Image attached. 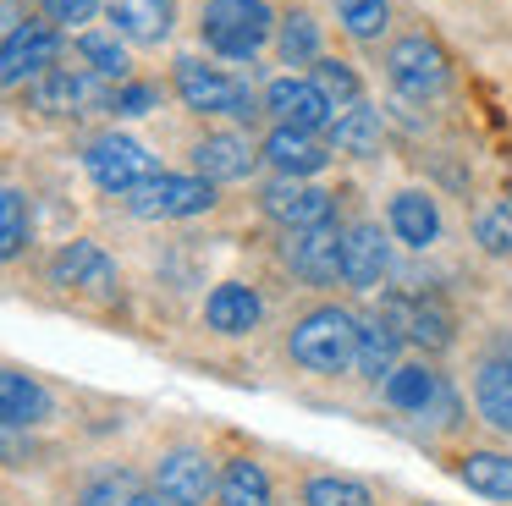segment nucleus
Here are the masks:
<instances>
[{
    "mask_svg": "<svg viewBox=\"0 0 512 506\" xmlns=\"http://www.w3.org/2000/svg\"><path fill=\"white\" fill-rule=\"evenodd\" d=\"M358 336H364V325H358L347 308L325 303V308H314V314L298 319V330H292V358H298L303 369L336 374V369H347V363H358Z\"/></svg>",
    "mask_w": 512,
    "mask_h": 506,
    "instance_id": "obj_1",
    "label": "nucleus"
},
{
    "mask_svg": "<svg viewBox=\"0 0 512 506\" xmlns=\"http://www.w3.org/2000/svg\"><path fill=\"white\" fill-rule=\"evenodd\" d=\"M34 105L50 116H100L116 110L111 77H100L94 66H50L45 77H34Z\"/></svg>",
    "mask_w": 512,
    "mask_h": 506,
    "instance_id": "obj_2",
    "label": "nucleus"
},
{
    "mask_svg": "<svg viewBox=\"0 0 512 506\" xmlns=\"http://www.w3.org/2000/svg\"><path fill=\"white\" fill-rule=\"evenodd\" d=\"M270 39V6L265 0H210L204 6V44L232 61H248Z\"/></svg>",
    "mask_w": 512,
    "mask_h": 506,
    "instance_id": "obj_3",
    "label": "nucleus"
},
{
    "mask_svg": "<svg viewBox=\"0 0 512 506\" xmlns=\"http://www.w3.org/2000/svg\"><path fill=\"white\" fill-rule=\"evenodd\" d=\"M386 77H391V88L397 94H408V99H430V94H441L446 88V55H441V44L435 39H424V33H408V39H397L391 44V55H386Z\"/></svg>",
    "mask_w": 512,
    "mask_h": 506,
    "instance_id": "obj_4",
    "label": "nucleus"
},
{
    "mask_svg": "<svg viewBox=\"0 0 512 506\" xmlns=\"http://www.w3.org/2000/svg\"><path fill=\"white\" fill-rule=\"evenodd\" d=\"M215 204L210 176H149L144 187L127 193V209L138 220H177V215H199Z\"/></svg>",
    "mask_w": 512,
    "mask_h": 506,
    "instance_id": "obj_5",
    "label": "nucleus"
},
{
    "mask_svg": "<svg viewBox=\"0 0 512 506\" xmlns=\"http://www.w3.org/2000/svg\"><path fill=\"white\" fill-rule=\"evenodd\" d=\"M177 94L188 99L193 110H204V116H254V99H248V88L237 83V77L215 72V66L204 61H177Z\"/></svg>",
    "mask_w": 512,
    "mask_h": 506,
    "instance_id": "obj_6",
    "label": "nucleus"
},
{
    "mask_svg": "<svg viewBox=\"0 0 512 506\" xmlns=\"http://www.w3.org/2000/svg\"><path fill=\"white\" fill-rule=\"evenodd\" d=\"M380 325H391L397 336L419 341V347H430V352L452 347V308H446L441 297H397L391 292L386 303H380Z\"/></svg>",
    "mask_w": 512,
    "mask_h": 506,
    "instance_id": "obj_7",
    "label": "nucleus"
},
{
    "mask_svg": "<svg viewBox=\"0 0 512 506\" xmlns=\"http://www.w3.org/2000/svg\"><path fill=\"white\" fill-rule=\"evenodd\" d=\"M89 176L105 187V193H116V198H127L133 187H144L149 176H155V165H149V154L138 149L133 138H94V149H89Z\"/></svg>",
    "mask_w": 512,
    "mask_h": 506,
    "instance_id": "obj_8",
    "label": "nucleus"
},
{
    "mask_svg": "<svg viewBox=\"0 0 512 506\" xmlns=\"http://www.w3.org/2000/svg\"><path fill=\"white\" fill-rule=\"evenodd\" d=\"M265 110L281 121V127H298V132H314L331 121V99L320 94V83H303V77H276L265 88Z\"/></svg>",
    "mask_w": 512,
    "mask_h": 506,
    "instance_id": "obj_9",
    "label": "nucleus"
},
{
    "mask_svg": "<svg viewBox=\"0 0 512 506\" xmlns=\"http://www.w3.org/2000/svg\"><path fill=\"white\" fill-rule=\"evenodd\" d=\"M265 215L281 220L287 231L331 226V193H320V187H303V182H292V176H281V182L265 187Z\"/></svg>",
    "mask_w": 512,
    "mask_h": 506,
    "instance_id": "obj_10",
    "label": "nucleus"
},
{
    "mask_svg": "<svg viewBox=\"0 0 512 506\" xmlns=\"http://www.w3.org/2000/svg\"><path fill=\"white\" fill-rule=\"evenodd\" d=\"M61 55V39L45 28V22H17L12 33H6V55H0V77L6 83H23V77H45L50 66H56Z\"/></svg>",
    "mask_w": 512,
    "mask_h": 506,
    "instance_id": "obj_11",
    "label": "nucleus"
},
{
    "mask_svg": "<svg viewBox=\"0 0 512 506\" xmlns=\"http://www.w3.org/2000/svg\"><path fill=\"white\" fill-rule=\"evenodd\" d=\"M50 275H56V286H67V292H116V264L105 248H94V242H72V248L56 253V264H50Z\"/></svg>",
    "mask_w": 512,
    "mask_h": 506,
    "instance_id": "obj_12",
    "label": "nucleus"
},
{
    "mask_svg": "<svg viewBox=\"0 0 512 506\" xmlns=\"http://www.w3.org/2000/svg\"><path fill=\"white\" fill-rule=\"evenodd\" d=\"M287 264L303 275V281L325 286L342 275V237H336V226H314V231H292L287 242Z\"/></svg>",
    "mask_w": 512,
    "mask_h": 506,
    "instance_id": "obj_13",
    "label": "nucleus"
},
{
    "mask_svg": "<svg viewBox=\"0 0 512 506\" xmlns=\"http://www.w3.org/2000/svg\"><path fill=\"white\" fill-rule=\"evenodd\" d=\"M210 490H221V484L210 479V462L199 451H171V457H160V495H171L182 506H204Z\"/></svg>",
    "mask_w": 512,
    "mask_h": 506,
    "instance_id": "obj_14",
    "label": "nucleus"
},
{
    "mask_svg": "<svg viewBox=\"0 0 512 506\" xmlns=\"http://www.w3.org/2000/svg\"><path fill=\"white\" fill-rule=\"evenodd\" d=\"M386 275V242H380V226H353L342 237V281L369 292V286Z\"/></svg>",
    "mask_w": 512,
    "mask_h": 506,
    "instance_id": "obj_15",
    "label": "nucleus"
},
{
    "mask_svg": "<svg viewBox=\"0 0 512 506\" xmlns=\"http://www.w3.org/2000/svg\"><path fill=\"white\" fill-rule=\"evenodd\" d=\"M204 319H210V330H221V336H248V330L259 325V297H254V286H243V281L215 286L210 303H204Z\"/></svg>",
    "mask_w": 512,
    "mask_h": 506,
    "instance_id": "obj_16",
    "label": "nucleus"
},
{
    "mask_svg": "<svg viewBox=\"0 0 512 506\" xmlns=\"http://www.w3.org/2000/svg\"><path fill=\"white\" fill-rule=\"evenodd\" d=\"M193 160H199V176H210V182H237V176L254 171V149H248V138H237V132H210V138L193 149Z\"/></svg>",
    "mask_w": 512,
    "mask_h": 506,
    "instance_id": "obj_17",
    "label": "nucleus"
},
{
    "mask_svg": "<svg viewBox=\"0 0 512 506\" xmlns=\"http://www.w3.org/2000/svg\"><path fill=\"white\" fill-rule=\"evenodd\" d=\"M265 160L276 165L281 176H314L325 165V149L314 143V132H298V127H276L265 138Z\"/></svg>",
    "mask_w": 512,
    "mask_h": 506,
    "instance_id": "obj_18",
    "label": "nucleus"
},
{
    "mask_svg": "<svg viewBox=\"0 0 512 506\" xmlns=\"http://www.w3.org/2000/svg\"><path fill=\"white\" fill-rule=\"evenodd\" d=\"M171 0H111V22L116 33H127V39L138 44H160L171 33Z\"/></svg>",
    "mask_w": 512,
    "mask_h": 506,
    "instance_id": "obj_19",
    "label": "nucleus"
},
{
    "mask_svg": "<svg viewBox=\"0 0 512 506\" xmlns=\"http://www.w3.org/2000/svg\"><path fill=\"white\" fill-rule=\"evenodd\" d=\"M391 226H397V237L408 242V248H430V242L441 237L435 198H424V193H397V198H391Z\"/></svg>",
    "mask_w": 512,
    "mask_h": 506,
    "instance_id": "obj_20",
    "label": "nucleus"
},
{
    "mask_svg": "<svg viewBox=\"0 0 512 506\" xmlns=\"http://www.w3.org/2000/svg\"><path fill=\"white\" fill-rule=\"evenodd\" d=\"M457 479L468 490L490 495V501H512V457H496V451H474V457L457 462Z\"/></svg>",
    "mask_w": 512,
    "mask_h": 506,
    "instance_id": "obj_21",
    "label": "nucleus"
},
{
    "mask_svg": "<svg viewBox=\"0 0 512 506\" xmlns=\"http://www.w3.org/2000/svg\"><path fill=\"white\" fill-rule=\"evenodd\" d=\"M45 391H39L28 374H17V369H6L0 374V413H6V424L12 429H23V424H39L45 418Z\"/></svg>",
    "mask_w": 512,
    "mask_h": 506,
    "instance_id": "obj_22",
    "label": "nucleus"
},
{
    "mask_svg": "<svg viewBox=\"0 0 512 506\" xmlns=\"http://www.w3.org/2000/svg\"><path fill=\"white\" fill-rule=\"evenodd\" d=\"M474 396H479V413L512 435V363H485L474 380Z\"/></svg>",
    "mask_w": 512,
    "mask_h": 506,
    "instance_id": "obj_23",
    "label": "nucleus"
},
{
    "mask_svg": "<svg viewBox=\"0 0 512 506\" xmlns=\"http://www.w3.org/2000/svg\"><path fill=\"white\" fill-rule=\"evenodd\" d=\"M221 506H270L265 468H259V462H248V457L226 462V473H221Z\"/></svg>",
    "mask_w": 512,
    "mask_h": 506,
    "instance_id": "obj_24",
    "label": "nucleus"
},
{
    "mask_svg": "<svg viewBox=\"0 0 512 506\" xmlns=\"http://www.w3.org/2000/svg\"><path fill=\"white\" fill-rule=\"evenodd\" d=\"M435 391H441V380H435L424 363H408V369L386 374V396H391V407H402V413H424Z\"/></svg>",
    "mask_w": 512,
    "mask_h": 506,
    "instance_id": "obj_25",
    "label": "nucleus"
},
{
    "mask_svg": "<svg viewBox=\"0 0 512 506\" xmlns=\"http://www.w3.org/2000/svg\"><path fill=\"white\" fill-rule=\"evenodd\" d=\"M331 143H336L342 154H375V143H380V116H375V110H364V105L342 110V116L331 121Z\"/></svg>",
    "mask_w": 512,
    "mask_h": 506,
    "instance_id": "obj_26",
    "label": "nucleus"
},
{
    "mask_svg": "<svg viewBox=\"0 0 512 506\" xmlns=\"http://www.w3.org/2000/svg\"><path fill=\"white\" fill-rule=\"evenodd\" d=\"M397 330H391V325H380V319H375V325H364V336H358V363H353V369L358 374H369V380H380V374H397V369H391V363H397Z\"/></svg>",
    "mask_w": 512,
    "mask_h": 506,
    "instance_id": "obj_27",
    "label": "nucleus"
},
{
    "mask_svg": "<svg viewBox=\"0 0 512 506\" xmlns=\"http://www.w3.org/2000/svg\"><path fill=\"white\" fill-rule=\"evenodd\" d=\"M303 501L309 506H375V495H369V484L358 479H309V490H303Z\"/></svg>",
    "mask_w": 512,
    "mask_h": 506,
    "instance_id": "obj_28",
    "label": "nucleus"
},
{
    "mask_svg": "<svg viewBox=\"0 0 512 506\" xmlns=\"http://www.w3.org/2000/svg\"><path fill=\"white\" fill-rule=\"evenodd\" d=\"M23 242H28V198L17 193V187H6V193H0V253L17 259Z\"/></svg>",
    "mask_w": 512,
    "mask_h": 506,
    "instance_id": "obj_29",
    "label": "nucleus"
},
{
    "mask_svg": "<svg viewBox=\"0 0 512 506\" xmlns=\"http://www.w3.org/2000/svg\"><path fill=\"white\" fill-rule=\"evenodd\" d=\"M281 61L287 66L320 61V33H314V22L303 17V11H292V17L281 22Z\"/></svg>",
    "mask_w": 512,
    "mask_h": 506,
    "instance_id": "obj_30",
    "label": "nucleus"
},
{
    "mask_svg": "<svg viewBox=\"0 0 512 506\" xmlns=\"http://www.w3.org/2000/svg\"><path fill=\"white\" fill-rule=\"evenodd\" d=\"M314 83H320V94L331 99L336 110H353V105H358V77H353V66H342V61H314Z\"/></svg>",
    "mask_w": 512,
    "mask_h": 506,
    "instance_id": "obj_31",
    "label": "nucleus"
},
{
    "mask_svg": "<svg viewBox=\"0 0 512 506\" xmlns=\"http://www.w3.org/2000/svg\"><path fill=\"white\" fill-rule=\"evenodd\" d=\"M155 495L144 490V484L133 479V473H116V479H100L89 495H83V506H149Z\"/></svg>",
    "mask_w": 512,
    "mask_h": 506,
    "instance_id": "obj_32",
    "label": "nucleus"
},
{
    "mask_svg": "<svg viewBox=\"0 0 512 506\" xmlns=\"http://www.w3.org/2000/svg\"><path fill=\"white\" fill-rule=\"evenodd\" d=\"M336 17L353 39H375L386 28V0H336Z\"/></svg>",
    "mask_w": 512,
    "mask_h": 506,
    "instance_id": "obj_33",
    "label": "nucleus"
},
{
    "mask_svg": "<svg viewBox=\"0 0 512 506\" xmlns=\"http://www.w3.org/2000/svg\"><path fill=\"white\" fill-rule=\"evenodd\" d=\"M78 50H83V61H89L100 77H122L127 72V50L111 39V33H83Z\"/></svg>",
    "mask_w": 512,
    "mask_h": 506,
    "instance_id": "obj_34",
    "label": "nucleus"
},
{
    "mask_svg": "<svg viewBox=\"0 0 512 506\" xmlns=\"http://www.w3.org/2000/svg\"><path fill=\"white\" fill-rule=\"evenodd\" d=\"M479 242H485V253H512V198L479 215Z\"/></svg>",
    "mask_w": 512,
    "mask_h": 506,
    "instance_id": "obj_35",
    "label": "nucleus"
},
{
    "mask_svg": "<svg viewBox=\"0 0 512 506\" xmlns=\"http://www.w3.org/2000/svg\"><path fill=\"white\" fill-rule=\"evenodd\" d=\"M116 110H122V116H149V110H155V88H149V83L116 88Z\"/></svg>",
    "mask_w": 512,
    "mask_h": 506,
    "instance_id": "obj_36",
    "label": "nucleus"
},
{
    "mask_svg": "<svg viewBox=\"0 0 512 506\" xmlns=\"http://www.w3.org/2000/svg\"><path fill=\"white\" fill-rule=\"evenodd\" d=\"M94 11V0H45V17L50 22H83Z\"/></svg>",
    "mask_w": 512,
    "mask_h": 506,
    "instance_id": "obj_37",
    "label": "nucleus"
},
{
    "mask_svg": "<svg viewBox=\"0 0 512 506\" xmlns=\"http://www.w3.org/2000/svg\"><path fill=\"white\" fill-rule=\"evenodd\" d=\"M149 506H182V501H171V495H155V501H149Z\"/></svg>",
    "mask_w": 512,
    "mask_h": 506,
    "instance_id": "obj_38",
    "label": "nucleus"
},
{
    "mask_svg": "<svg viewBox=\"0 0 512 506\" xmlns=\"http://www.w3.org/2000/svg\"><path fill=\"white\" fill-rule=\"evenodd\" d=\"M507 198H512V193H507Z\"/></svg>",
    "mask_w": 512,
    "mask_h": 506,
    "instance_id": "obj_39",
    "label": "nucleus"
}]
</instances>
